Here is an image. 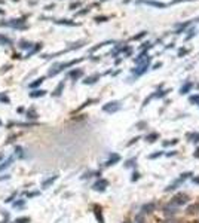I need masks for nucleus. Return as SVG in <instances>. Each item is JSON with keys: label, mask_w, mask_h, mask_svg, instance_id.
I'll list each match as a JSON object with an SVG mask.
<instances>
[{"label": "nucleus", "mask_w": 199, "mask_h": 223, "mask_svg": "<svg viewBox=\"0 0 199 223\" xmlns=\"http://www.w3.org/2000/svg\"><path fill=\"white\" fill-rule=\"evenodd\" d=\"M189 202V197L186 195V193H177V195H174L173 197V199H171V204L173 205H184V204H187Z\"/></svg>", "instance_id": "1"}, {"label": "nucleus", "mask_w": 199, "mask_h": 223, "mask_svg": "<svg viewBox=\"0 0 199 223\" xmlns=\"http://www.w3.org/2000/svg\"><path fill=\"white\" fill-rule=\"evenodd\" d=\"M190 176H192V172H190V171H189V172H183L181 177H180V179H177V180H175L174 183H171V184H169V186H168V188H166L165 190H166V192H169V190H174V189H177V188H178V186H180V184L183 183V181L186 180V179H189Z\"/></svg>", "instance_id": "2"}, {"label": "nucleus", "mask_w": 199, "mask_h": 223, "mask_svg": "<svg viewBox=\"0 0 199 223\" xmlns=\"http://www.w3.org/2000/svg\"><path fill=\"white\" fill-rule=\"evenodd\" d=\"M107 186H108V181H107V180H104V179H100L97 183H94L92 189H94V190H97V192H104Z\"/></svg>", "instance_id": "3"}, {"label": "nucleus", "mask_w": 199, "mask_h": 223, "mask_svg": "<svg viewBox=\"0 0 199 223\" xmlns=\"http://www.w3.org/2000/svg\"><path fill=\"white\" fill-rule=\"evenodd\" d=\"M120 109V106H119V103H108V104H106L104 107H103V110L104 112H107V113H113V112H117Z\"/></svg>", "instance_id": "4"}, {"label": "nucleus", "mask_w": 199, "mask_h": 223, "mask_svg": "<svg viewBox=\"0 0 199 223\" xmlns=\"http://www.w3.org/2000/svg\"><path fill=\"white\" fill-rule=\"evenodd\" d=\"M164 213H165L166 216H174L175 213H177V208H175V205H173V204H168V205L164 207Z\"/></svg>", "instance_id": "5"}, {"label": "nucleus", "mask_w": 199, "mask_h": 223, "mask_svg": "<svg viewBox=\"0 0 199 223\" xmlns=\"http://www.w3.org/2000/svg\"><path fill=\"white\" fill-rule=\"evenodd\" d=\"M153 210H155V204H153V202L144 204V205L141 207V213H143V214H149V213H152Z\"/></svg>", "instance_id": "6"}, {"label": "nucleus", "mask_w": 199, "mask_h": 223, "mask_svg": "<svg viewBox=\"0 0 199 223\" xmlns=\"http://www.w3.org/2000/svg\"><path fill=\"white\" fill-rule=\"evenodd\" d=\"M119 161H120V156H119L117 153H113L112 156H110V159L106 162V167H112V165H115V164L119 162Z\"/></svg>", "instance_id": "7"}, {"label": "nucleus", "mask_w": 199, "mask_h": 223, "mask_svg": "<svg viewBox=\"0 0 199 223\" xmlns=\"http://www.w3.org/2000/svg\"><path fill=\"white\" fill-rule=\"evenodd\" d=\"M94 213H95V217H97L98 223H104V217H103V214H101V207L94 205Z\"/></svg>", "instance_id": "8"}, {"label": "nucleus", "mask_w": 199, "mask_h": 223, "mask_svg": "<svg viewBox=\"0 0 199 223\" xmlns=\"http://www.w3.org/2000/svg\"><path fill=\"white\" fill-rule=\"evenodd\" d=\"M57 179H58V176H52V177H49V179H46V180L42 183V188H43V189H48L51 184L54 183V181L57 180Z\"/></svg>", "instance_id": "9"}, {"label": "nucleus", "mask_w": 199, "mask_h": 223, "mask_svg": "<svg viewBox=\"0 0 199 223\" xmlns=\"http://www.w3.org/2000/svg\"><path fill=\"white\" fill-rule=\"evenodd\" d=\"M14 162V156H9L8 159L5 161V162H2V165H0V171H3V170H6L10 164Z\"/></svg>", "instance_id": "10"}, {"label": "nucleus", "mask_w": 199, "mask_h": 223, "mask_svg": "<svg viewBox=\"0 0 199 223\" xmlns=\"http://www.w3.org/2000/svg\"><path fill=\"white\" fill-rule=\"evenodd\" d=\"M199 213V204H193V205L187 207V214H196Z\"/></svg>", "instance_id": "11"}, {"label": "nucleus", "mask_w": 199, "mask_h": 223, "mask_svg": "<svg viewBox=\"0 0 199 223\" xmlns=\"http://www.w3.org/2000/svg\"><path fill=\"white\" fill-rule=\"evenodd\" d=\"M158 137H159V136L156 134V132H152V134H149V136L146 137V141H149V143H155Z\"/></svg>", "instance_id": "12"}, {"label": "nucleus", "mask_w": 199, "mask_h": 223, "mask_svg": "<svg viewBox=\"0 0 199 223\" xmlns=\"http://www.w3.org/2000/svg\"><path fill=\"white\" fill-rule=\"evenodd\" d=\"M14 223H30V217H18L14 220Z\"/></svg>", "instance_id": "13"}, {"label": "nucleus", "mask_w": 199, "mask_h": 223, "mask_svg": "<svg viewBox=\"0 0 199 223\" xmlns=\"http://www.w3.org/2000/svg\"><path fill=\"white\" fill-rule=\"evenodd\" d=\"M135 223H146V222H144V214H143L141 211L135 216Z\"/></svg>", "instance_id": "14"}, {"label": "nucleus", "mask_w": 199, "mask_h": 223, "mask_svg": "<svg viewBox=\"0 0 199 223\" xmlns=\"http://www.w3.org/2000/svg\"><path fill=\"white\" fill-rule=\"evenodd\" d=\"M190 88H192V83L189 82L187 85H184V86H183V88H181V91H180V92H181V94H186V92H189V91H190Z\"/></svg>", "instance_id": "15"}, {"label": "nucleus", "mask_w": 199, "mask_h": 223, "mask_svg": "<svg viewBox=\"0 0 199 223\" xmlns=\"http://www.w3.org/2000/svg\"><path fill=\"white\" fill-rule=\"evenodd\" d=\"M63 88H64V83H59L58 88L55 89V92H54V95H59L61 94V91H63Z\"/></svg>", "instance_id": "16"}, {"label": "nucleus", "mask_w": 199, "mask_h": 223, "mask_svg": "<svg viewBox=\"0 0 199 223\" xmlns=\"http://www.w3.org/2000/svg\"><path fill=\"white\" fill-rule=\"evenodd\" d=\"M178 143V140L174 138V140H171V141H164V146H171V144H177Z\"/></svg>", "instance_id": "17"}, {"label": "nucleus", "mask_w": 199, "mask_h": 223, "mask_svg": "<svg viewBox=\"0 0 199 223\" xmlns=\"http://www.w3.org/2000/svg\"><path fill=\"white\" fill-rule=\"evenodd\" d=\"M160 155H164V152H156V153H153V155H149V159H156Z\"/></svg>", "instance_id": "18"}, {"label": "nucleus", "mask_w": 199, "mask_h": 223, "mask_svg": "<svg viewBox=\"0 0 199 223\" xmlns=\"http://www.w3.org/2000/svg\"><path fill=\"white\" fill-rule=\"evenodd\" d=\"M42 95H45V91H34V92H31V97H42Z\"/></svg>", "instance_id": "19"}, {"label": "nucleus", "mask_w": 199, "mask_h": 223, "mask_svg": "<svg viewBox=\"0 0 199 223\" xmlns=\"http://www.w3.org/2000/svg\"><path fill=\"white\" fill-rule=\"evenodd\" d=\"M189 100H190V103H198L199 104V95H193V97H190Z\"/></svg>", "instance_id": "20"}, {"label": "nucleus", "mask_w": 199, "mask_h": 223, "mask_svg": "<svg viewBox=\"0 0 199 223\" xmlns=\"http://www.w3.org/2000/svg\"><path fill=\"white\" fill-rule=\"evenodd\" d=\"M189 138H195L193 141H195V143H198V141H199V134H189Z\"/></svg>", "instance_id": "21"}, {"label": "nucleus", "mask_w": 199, "mask_h": 223, "mask_svg": "<svg viewBox=\"0 0 199 223\" xmlns=\"http://www.w3.org/2000/svg\"><path fill=\"white\" fill-rule=\"evenodd\" d=\"M95 79H98V76H94V77L86 79V80H85V83H94V82H95Z\"/></svg>", "instance_id": "22"}, {"label": "nucleus", "mask_w": 199, "mask_h": 223, "mask_svg": "<svg viewBox=\"0 0 199 223\" xmlns=\"http://www.w3.org/2000/svg\"><path fill=\"white\" fill-rule=\"evenodd\" d=\"M17 195H18V192H14V193H12V195H10V197L6 199V202H12V201H14V198L17 197Z\"/></svg>", "instance_id": "23"}, {"label": "nucleus", "mask_w": 199, "mask_h": 223, "mask_svg": "<svg viewBox=\"0 0 199 223\" xmlns=\"http://www.w3.org/2000/svg\"><path fill=\"white\" fill-rule=\"evenodd\" d=\"M36 195H39V192H30V193L27 192V193H25V197L27 198H33V197H36Z\"/></svg>", "instance_id": "24"}, {"label": "nucleus", "mask_w": 199, "mask_h": 223, "mask_svg": "<svg viewBox=\"0 0 199 223\" xmlns=\"http://www.w3.org/2000/svg\"><path fill=\"white\" fill-rule=\"evenodd\" d=\"M138 179H140V172H134V174H132V179H131V180H132V181H137Z\"/></svg>", "instance_id": "25"}, {"label": "nucleus", "mask_w": 199, "mask_h": 223, "mask_svg": "<svg viewBox=\"0 0 199 223\" xmlns=\"http://www.w3.org/2000/svg\"><path fill=\"white\" fill-rule=\"evenodd\" d=\"M134 162H135V158H132V159H129L128 162L125 164V167H132V165H134Z\"/></svg>", "instance_id": "26"}, {"label": "nucleus", "mask_w": 199, "mask_h": 223, "mask_svg": "<svg viewBox=\"0 0 199 223\" xmlns=\"http://www.w3.org/2000/svg\"><path fill=\"white\" fill-rule=\"evenodd\" d=\"M137 140H140V137H135V138H132V140H131V141H129V143H128L126 146H132V144H134V143H135V141H137Z\"/></svg>", "instance_id": "27"}, {"label": "nucleus", "mask_w": 199, "mask_h": 223, "mask_svg": "<svg viewBox=\"0 0 199 223\" xmlns=\"http://www.w3.org/2000/svg\"><path fill=\"white\" fill-rule=\"evenodd\" d=\"M24 205V201H18V202H14V207H22Z\"/></svg>", "instance_id": "28"}, {"label": "nucleus", "mask_w": 199, "mask_h": 223, "mask_svg": "<svg viewBox=\"0 0 199 223\" xmlns=\"http://www.w3.org/2000/svg\"><path fill=\"white\" fill-rule=\"evenodd\" d=\"M71 76H73V77H79V76H82V71H75V73H71Z\"/></svg>", "instance_id": "29"}, {"label": "nucleus", "mask_w": 199, "mask_h": 223, "mask_svg": "<svg viewBox=\"0 0 199 223\" xmlns=\"http://www.w3.org/2000/svg\"><path fill=\"white\" fill-rule=\"evenodd\" d=\"M15 152H17V153L19 155V156H22V149H21V147H19V146H18L17 149H15Z\"/></svg>", "instance_id": "30"}, {"label": "nucleus", "mask_w": 199, "mask_h": 223, "mask_svg": "<svg viewBox=\"0 0 199 223\" xmlns=\"http://www.w3.org/2000/svg\"><path fill=\"white\" fill-rule=\"evenodd\" d=\"M28 118H36V113H34V110H30V115H27Z\"/></svg>", "instance_id": "31"}, {"label": "nucleus", "mask_w": 199, "mask_h": 223, "mask_svg": "<svg viewBox=\"0 0 199 223\" xmlns=\"http://www.w3.org/2000/svg\"><path fill=\"white\" fill-rule=\"evenodd\" d=\"M8 179H9V176H6V174H5L3 177H0V180H8Z\"/></svg>", "instance_id": "32"}, {"label": "nucleus", "mask_w": 199, "mask_h": 223, "mask_svg": "<svg viewBox=\"0 0 199 223\" xmlns=\"http://www.w3.org/2000/svg\"><path fill=\"white\" fill-rule=\"evenodd\" d=\"M195 158H199V149L196 150V152H195Z\"/></svg>", "instance_id": "33"}, {"label": "nucleus", "mask_w": 199, "mask_h": 223, "mask_svg": "<svg viewBox=\"0 0 199 223\" xmlns=\"http://www.w3.org/2000/svg\"><path fill=\"white\" fill-rule=\"evenodd\" d=\"M2 159H3V153H0V162H2Z\"/></svg>", "instance_id": "34"}, {"label": "nucleus", "mask_w": 199, "mask_h": 223, "mask_svg": "<svg viewBox=\"0 0 199 223\" xmlns=\"http://www.w3.org/2000/svg\"><path fill=\"white\" fill-rule=\"evenodd\" d=\"M169 223H181V222H177V220H174V222H169Z\"/></svg>", "instance_id": "35"}, {"label": "nucleus", "mask_w": 199, "mask_h": 223, "mask_svg": "<svg viewBox=\"0 0 199 223\" xmlns=\"http://www.w3.org/2000/svg\"><path fill=\"white\" fill-rule=\"evenodd\" d=\"M125 223H131V222H125Z\"/></svg>", "instance_id": "36"}, {"label": "nucleus", "mask_w": 199, "mask_h": 223, "mask_svg": "<svg viewBox=\"0 0 199 223\" xmlns=\"http://www.w3.org/2000/svg\"><path fill=\"white\" fill-rule=\"evenodd\" d=\"M195 223H199V222H195Z\"/></svg>", "instance_id": "37"}]
</instances>
